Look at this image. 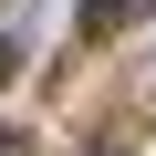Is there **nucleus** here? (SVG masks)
Masks as SVG:
<instances>
[{"mask_svg": "<svg viewBox=\"0 0 156 156\" xmlns=\"http://www.w3.org/2000/svg\"><path fill=\"white\" fill-rule=\"evenodd\" d=\"M125 11H156V0H125Z\"/></svg>", "mask_w": 156, "mask_h": 156, "instance_id": "obj_2", "label": "nucleus"}, {"mask_svg": "<svg viewBox=\"0 0 156 156\" xmlns=\"http://www.w3.org/2000/svg\"><path fill=\"white\" fill-rule=\"evenodd\" d=\"M11 62H21V42H11V31H0V83H11Z\"/></svg>", "mask_w": 156, "mask_h": 156, "instance_id": "obj_1", "label": "nucleus"}]
</instances>
